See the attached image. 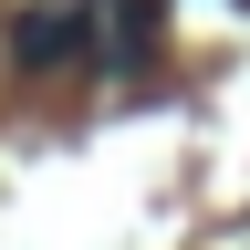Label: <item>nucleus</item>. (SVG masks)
I'll use <instances>...</instances> for the list:
<instances>
[{
  "label": "nucleus",
  "mask_w": 250,
  "mask_h": 250,
  "mask_svg": "<svg viewBox=\"0 0 250 250\" xmlns=\"http://www.w3.org/2000/svg\"><path fill=\"white\" fill-rule=\"evenodd\" d=\"M94 42V0H42V11H21V31H11V62L21 73H52V62H73Z\"/></svg>",
  "instance_id": "obj_1"
},
{
  "label": "nucleus",
  "mask_w": 250,
  "mask_h": 250,
  "mask_svg": "<svg viewBox=\"0 0 250 250\" xmlns=\"http://www.w3.org/2000/svg\"><path fill=\"white\" fill-rule=\"evenodd\" d=\"M156 31H167V0H94V62L104 73L156 62Z\"/></svg>",
  "instance_id": "obj_2"
}]
</instances>
